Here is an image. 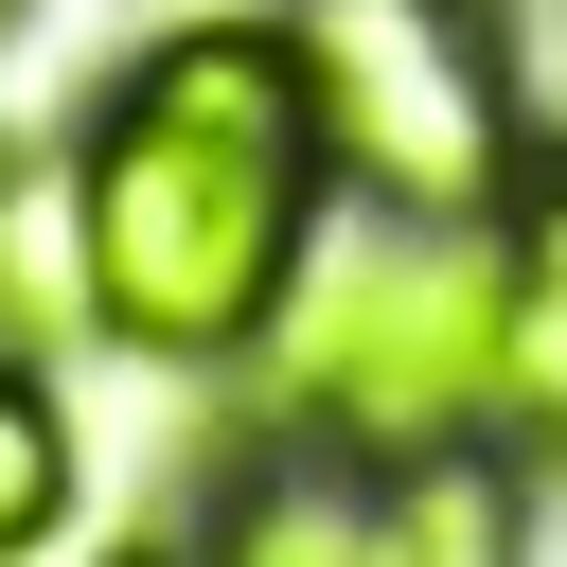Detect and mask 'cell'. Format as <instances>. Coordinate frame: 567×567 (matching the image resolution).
<instances>
[{
	"instance_id": "52a82bcc",
	"label": "cell",
	"mask_w": 567,
	"mask_h": 567,
	"mask_svg": "<svg viewBox=\"0 0 567 567\" xmlns=\"http://www.w3.org/2000/svg\"><path fill=\"white\" fill-rule=\"evenodd\" d=\"M53 514H71V425H53V390L0 354V567H18Z\"/></svg>"
},
{
	"instance_id": "8992f818",
	"label": "cell",
	"mask_w": 567,
	"mask_h": 567,
	"mask_svg": "<svg viewBox=\"0 0 567 567\" xmlns=\"http://www.w3.org/2000/svg\"><path fill=\"white\" fill-rule=\"evenodd\" d=\"M354 549H372V496H337V478H248L213 514V567H354Z\"/></svg>"
},
{
	"instance_id": "6da1fadb",
	"label": "cell",
	"mask_w": 567,
	"mask_h": 567,
	"mask_svg": "<svg viewBox=\"0 0 567 567\" xmlns=\"http://www.w3.org/2000/svg\"><path fill=\"white\" fill-rule=\"evenodd\" d=\"M71 248H89V319L124 354H248L301 301L319 248V89L284 18H177L106 71L89 159H71Z\"/></svg>"
},
{
	"instance_id": "ba28073f",
	"label": "cell",
	"mask_w": 567,
	"mask_h": 567,
	"mask_svg": "<svg viewBox=\"0 0 567 567\" xmlns=\"http://www.w3.org/2000/svg\"><path fill=\"white\" fill-rule=\"evenodd\" d=\"M0 18H18V0H0Z\"/></svg>"
},
{
	"instance_id": "7a4b0ae2",
	"label": "cell",
	"mask_w": 567,
	"mask_h": 567,
	"mask_svg": "<svg viewBox=\"0 0 567 567\" xmlns=\"http://www.w3.org/2000/svg\"><path fill=\"white\" fill-rule=\"evenodd\" d=\"M284 35L319 89V159L354 195H390L408 230H461L514 195V89H496L461 0H301Z\"/></svg>"
},
{
	"instance_id": "3957f363",
	"label": "cell",
	"mask_w": 567,
	"mask_h": 567,
	"mask_svg": "<svg viewBox=\"0 0 567 567\" xmlns=\"http://www.w3.org/2000/svg\"><path fill=\"white\" fill-rule=\"evenodd\" d=\"M284 408H301L319 443H354V461H425V443H461V425L496 408V266H478L461 230L372 248L354 284L301 301V337H284Z\"/></svg>"
},
{
	"instance_id": "5b68a950",
	"label": "cell",
	"mask_w": 567,
	"mask_h": 567,
	"mask_svg": "<svg viewBox=\"0 0 567 567\" xmlns=\"http://www.w3.org/2000/svg\"><path fill=\"white\" fill-rule=\"evenodd\" d=\"M354 567H514V478H496V461H461V443L390 461V478H372V549H354Z\"/></svg>"
},
{
	"instance_id": "277c9868",
	"label": "cell",
	"mask_w": 567,
	"mask_h": 567,
	"mask_svg": "<svg viewBox=\"0 0 567 567\" xmlns=\"http://www.w3.org/2000/svg\"><path fill=\"white\" fill-rule=\"evenodd\" d=\"M496 408L532 425V461H567V177L532 195V230L496 266Z\"/></svg>"
}]
</instances>
